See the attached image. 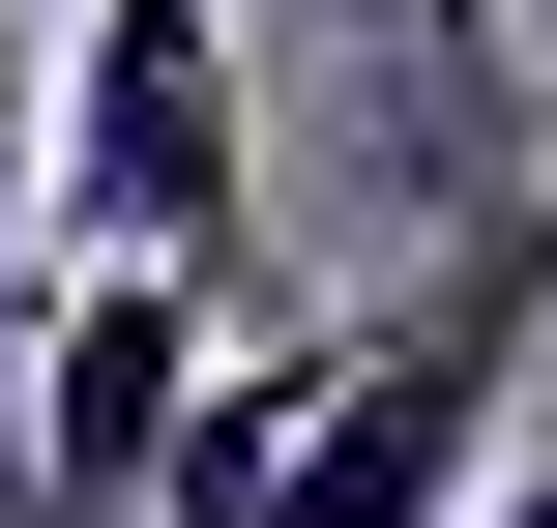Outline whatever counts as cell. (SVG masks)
<instances>
[{
  "label": "cell",
  "instance_id": "obj_1",
  "mask_svg": "<svg viewBox=\"0 0 557 528\" xmlns=\"http://www.w3.org/2000/svg\"><path fill=\"white\" fill-rule=\"evenodd\" d=\"M529 323H557V147H499L411 294L294 323V470H264V528H470V441H499Z\"/></svg>",
  "mask_w": 557,
  "mask_h": 528
},
{
  "label": "cell",
  "instance_id": "obj_2",
  "mask_svg": "<svg viewBox=\"0 0 557 528\" xmlns=\"http://www.w3.org/2000/svg\"><path fill=\"white\" fill-rule=\"evenodd\" d=\"M29 235H59V265H176V294H235V323H294L235 0H59V29H29Z\"/></svg>",
  "mask_w": 557,
  "mask_h": 528
},
{
  "label": "cell",
  "instance_id": "obj_3",
  "mask_svg": "<svg viewBox=\"0 0 557 528\" xmlns=\"http://www.w3.org/2000/svg\"><path fill=\"white\" fill-rule=\"evenodd\" d=\"M206 353H235V294H176V265H59V323H29V382H0V528H147Z\"/></svg>",
  "mask_w": 557,
  "mask_h": 528
},
{
  "label": "cell",
  "instance_id": "obj_4",
  "mask_svg": "<svg viewBox=\"0 0 557 528\" xmlns=\"http://www.w3.org/2000/svg\"><path fill=\"white\" fill-rule=\"evenodd\" d=\"M29 323H59V235H29V29H0V382H29Z\"/></svg>",
  "mask_w": 557,
  "mask_h": 528
},
{
  "label": "cell",
  "instance_id": "obj_5",
  "mask_svg": "<svg viewBox=\"0 0 557 528\" xmlns=\"http://www.w3.org/2000/svg\"><path fill=\"white\" fill-rule=\"evenodd\" d=\"M323 29H382V59H470V0H323Z\"/></svg>",
  "mask_w": 557,
  "mask_h": 528
},
{
  "label": "cell",
  "instance_id": "obj_6",
  "mask_svg": "<svg viewBox=\"0 0 557 528\" xmlns=\"http://www.w3.org/2000/svg\"><path fill=\"white\" fill-rule=\"evenodd\" d=\"M499 528H557V470H499Z\"/></svg>",
  "mask_w": 557,
  "mask_h": 528
},
{
  "label": "cell",
  "instance_id": "obj_7",
  "mask_svg": "<svg viewBox=\"0 0 557 528\" xmlns=\"http://www.w3.org/2000/svg\"><path fill=\"white\" fill-rule=\"evenodd\" d=\"M0 29H59V0H0Z\"/></svg>",
  "mask_w": 557,
  "mask_h": 528
}]
</instances>
